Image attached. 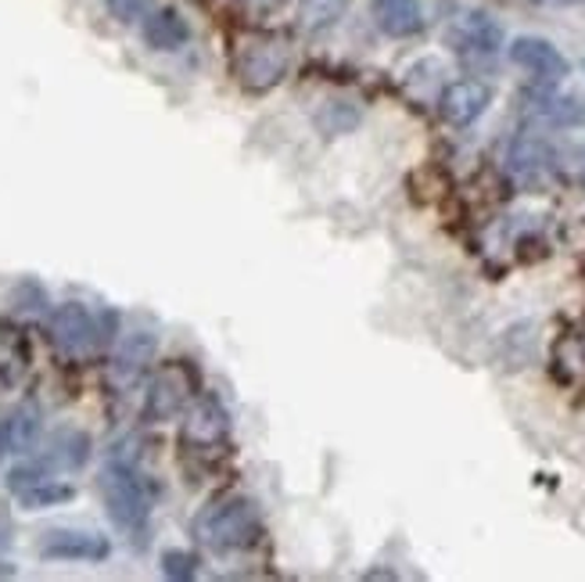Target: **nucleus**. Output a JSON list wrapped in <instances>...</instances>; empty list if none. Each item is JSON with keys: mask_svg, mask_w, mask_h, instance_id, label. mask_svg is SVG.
Here are the masks:
<instances>
[{"mask_svg": "<svg viewBox=\"0 0 585 582\" xmlns=\"http://www.w3.org/2000/svg\"><path fill=\"white\" fill-rule=\"evenodd\" d=\"M190 532H195L198 543L212 553H234L255 543L258 510L249 496H223L195 514Z\"/></svg>", "mask_w": 585, "mask_h": 582, "instance_id": "nucleus-1", "label": "nucleus"}, {"mask_svg": "<svg viewBox=\"0 0 585 582\" xmlns=\"http://www.w3.org/2000/svg\"><path fill=\"white\" fill-rule=\"evenodd\" d=\"M101 496H104V507L112 514V521L119 529H130V532H141L147 525V493L137 479V471L130 464H122V460H112L104 471H101Z\"/></svg>", "mask_w": 585, "mask_h": 582, "instance_id": "nucleus-2", "label": "nucleus"}, {"mask_svg": "<svg viewBox=\"0 0 585 582\" xmlns=\"http://www.w3.org/2000/svg\"><path fill=\"white\" fill-rule=\"evenodd\" d=\"M190 399H195V367L184 360H173L152 377V385H147L144 421H152V425L173 421L176 414L187 410Z\"/></svg>", "mask_w": 585, "mask_h": 582, "instance_id": "nucleus-3", "label": "nucleus"}, {"mask_svg": "<svg viewBox=\"0 0 585 582\" xmlns=\"http://www.w3.org/2000/svg\"><path fill=\"white\" fill-rule=\"evenodd\" d=\"M288 65H291L288 47H284L280 40L258 36V40H252V44H244L241 58H238V76L249 90L263 94V90H274L280 79L288 76Z\"/></svg>", "mask_w": 585, "mask_h": 582, "instance_id": "nucleus-4", "label": "nucleus"}, {"mask_svg": "<svg viewBox=\"0 0 585 582\" xmlns=\"http://www.w3.org/2000/svg\"><path fill=\"white\" fill-rule=\"evenodd\" d=\"M553 169H556V155L542 138H536V133H521V138L510 141L507 173L521 187H528V191L547 187L553 180Z\"/></svg>", "mask_w": 585, "mask_h": 582, "instance_id": "nucleus-5", "label": "nucleus"}, {"mask_svg": "<svg viewBox=\"0 0 585 582\" xmlns=\"http://www.w3.org/2000/svg\"><path fill=\"white\" fill-rule=\"evenodd\" d=\"M51 342L58 345L65 356H84L87 349L98 342V323H93L90 309L79 303H65L51 314Z\"/></svg>", "mask_w": 585, "mask_h": 582, "instance_id": "nucleus-6", "label": "nucleus"}, {"mask_svg": "<svg viewBox=\"0 0 585 582\" xmlns=\"http://www.w3.org/2000/svg\"><path fill=\"white\" fill-rule=\"evenodd\" d=\"M155 356H158V338L152 331L126 334L115 349L112 367H108V382L115 388H133L155 363Z\"/></svg>", "mask_w": 585, "mask_h": 582, "instance_id": "nucleus-7", "label": "nucleus"}, {"mask_svg": "<svg viewBox=\"0 0 585 582\" xmlns=\"http://www.w3.org/2000/svg\"><path fill=\"white\" fill-rule=\"evenodd\" d=\"M230 431L227 406L216 396H198L187 403V421H184V442L195 450H216Z\"/></svg>", "mask_w": 585, "mask_h": 582, "instance_id": "nucleus-8", "label": "nucleus"}, {"mask_svg": "<svg viewBox=\"0 0 585 582\" xmlns=\"http://www.w3.org/2000/svg\"><path fill=\"white\" fill-rule=\"evenodd\" d=\"M488 105H493V87L482 84V79H456L439 94V112L449 127L478 123Z\"/></svg>", "mask_w": 585, "mask_h": 582, "instance_id": "nucleus-9", "label": "nucleus"}, {"mask_svg": "<svg viewBox=\"0 0 585 582\" xmlns=\"http://www.w3.org/2000/svg\"><path fill=\"white\" fill-rule=\"evenodd\" d=\"M449 40H453V47L464 54V58H493L503 47V30L493 15H485V11H467V15H460L453 22Z\"/></svg>", "mask_w": 585, "mask_h": 582, "instance_id": "nucleus-10", "label": "nucleus"}, {"mask_svg": "<svg viewBox=\"0 0 585 582\" xmlns=\"http://www.w3.org/2000/svg\"><path fill=\"white\" fill-rule=\"evenodd\" d=\"M510 62L542 79V84H556V79L567 76V58L542 36H517L510 44Z\"/></svg>", "mask_w": 585, "mask_h": 582, "instance_id": "nucleus-11", "label": "nucleus"}, {"mask_svg": "<svg viewBox=\"0 0 585 582\" xmlns=\"http://www.w3.org/2000/svg\"><path fill=\"white\" fill-rule=\"evenodd\" d=\"M40 553L47 561H104L112 553V543L98 532H47L44 543H40Z\"/></svg>", "mask_w": 585, "mask_h": 582, "instance_id": "nucleus-12", "label": "nucleus"}, {"mask_svg": "<svg viewBox=\"0 0 585 582\" xmlns=\"http://www.w3.org/2000/svg\"><path fill=\"white\" fill-rule=\"evenodd\" d=\"M371 11L377 30L385 36L406 40L424 30V8H420V0H374Z\"/></svg>", "mask_w": 585, "mask_h": 582, "instance_id": "nucleus-13", "label": "nucleus"}, {"mask_svg": "<svg viewBox=\"0 0 585 582\" xmlns=\"http://www.w3.org/2000/svg\"><path fill=\"white\" fill-rule=\"evenodd\" d=\"M190 40V25L176 8H155L144 15V44L152 51H180Z\"/></svg>", "mask_w": 585, "mask_h": 582, "instance_id": "nucleus-14", "label": "nucleus"}, {"mask_svg": "<svg viewBox=\"0 0 585 582\" xmlns=\"http://www.w3.org/2000/svg\"><path fill=\"white\" fill-rule=\"evenodd\" d=\"M528 112H532L539 123H550V127H578L585 119V108L575 98H561V94H550V90H539L528 98Z\"/></svg>", "mask_w": 585, "mask_h": 582, "instance_id": "nucleus-15", "label": "nucleus"}, {"mask_svg": "<svg viewBox=\"0 0 585 582\" xmlns=\"http://www.w3.org/2000/svg\"><path fill=\"white\" fill-rule=\"evenodd\" d=\"M25 371H30V349H25L22 331L0 323V385L15 388L25 377Z\"/></svg>", "mask_w": 585, "mask_h": 582, "instance_id": "nucleus-16", "label": "nucleus"}, {"mask_svg": "<svg viewBox=\"0 0 585 582\" xmlns=\"http://www.w3.org/2000/svg\"><path fill=\"white\" fill-rule=\"evenodd\" d=\"M352 0H298V30L320 36L349 15Z\"/></svg>", "mask_w": 585, "mask_h": 582, "instance_id": "nucleus-17", "label": "nucleus"}, {"mask_svg": "<svg viewBox=\"0 0 585 582\" xmlns=\"http://www.w3.org/2000/svg\"><path fill=\"white\" fill-rule=\"evenodd\" d=\"M0 439H4V453H30L40 439V414L33 406H19V410L0 425Z\"/></svg>", "mask_w": 585, "mask_h": 582, "instance_id": "nucleus-18", "label": "nucleus"}, {"mask_svg": "<svg viewBox=\"0 0 585 582\" xmlns=\"http://www.w3.org/2000/svg\"><path fill=\"white\" fill-rule=\"evenodd\" d=\"M90 460V439H87V431H73V428H65L58 431V436L51 439V453H47V464L51 468H84Z\"/></svg>", "mask_w": 585, "mask_h": 582, "instance_id": "nucleus-19", "label": "nucleus"}, {"mask_svg": "<svg viewBox=\"0 0 585 582\" xmlns=\"http://www.w3.org/2000/svg\"><path fill=\"white\" fill-rule=\"evenodd\" d=\"M73 496H76L73 485L44 479V482L30 485V490H22V493H19V504H22L25 510H44V507H54V504H69Z\"/></svg>", "mask_w": 585, "mask_h": 582, "instance_id": "nucleus-20", "label": "nucleus"}, {"mask_svg": "<svg viewBox=\"0 0 585 582\" xmlns=\"http://www.w3.org/2000/svg\"><path fill=\"white\" fill-rule=\"evenodd\" d=\"M317 127L323 133H352L360 127V108L352 101H323V108L317 112Z\"/></svg>", "mask_w": 585, "mask_h": 582, "instance_id": "nucleus-21", "label": "nucleus"}, {"mask_svg": "<svg viewBox=\"0 0 585 582\" xmlns=\"http://www.w3.org/2000/svg\"><path fill=\"white\" fill-rule=\"evenodd\" d=\"M162 572L169 579H195L198 575V558L190 550H166L162 553Z\"/></svg>", "mask_w": 585, "mask_h": 582, "instance_id": "nucleus-22", "label": "nucleus"}, {"mask_svg": "<svg viewBox=\"0 0 585 582\" xmlns=\"http://www.w3.org/2000/svg\"><path fill=\"white\" fill-rule=\"evenodd\" d=\"M147 8H152V0H108V11L119 22H137L147 15Z\"/></svg>", "mask_w": 585, "mask_h": 582, "instance_id": "nucleus-23", "label": "nucleus"}, {"mask_svg": "<svg viewBox=\"0 0 585 582\" xmlns=\"http://www.w3.org/2000/svg\"><path fill=\"white\" fill-rule=\"evenodd\" d=\"M564 4H575V0H564Z\"/></svg>", "mask_w": 585, "mask_h": 582, "instance_id": "nucleus-24", "label": "nucleus"}]
</instances>
